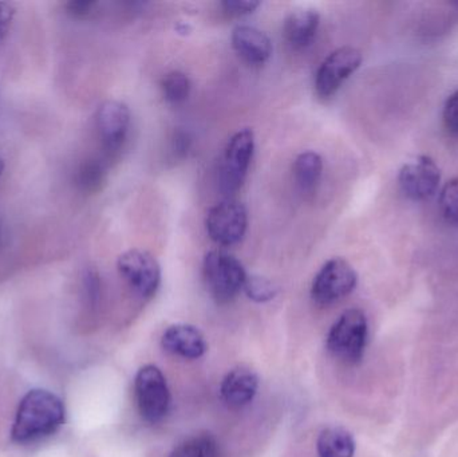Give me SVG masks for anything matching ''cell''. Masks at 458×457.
I'll use <instances>...</instances> for the list:
<instances>
[{
    "label": "cell",
    "mask_w": 458,
    "mask_h": 457,
    "mask_svg": "<svg viewBox=\"0 0 458 457\" xmlns=\"http://www.w3.org/2000/svg\"><path fill=\"white\" fill-rule=\"evenodd\" d=\"M66 410L55 394L32 389L21 399L11 437L16 443H30L55 434L64 423Z\"/></svg>",
    "instance_id": "1"
},
{
    "label": "cell",
    "mask_w": 458,
    "mask_h": 457,
    "mask_svg": "<svg viewBox=\"0 0 458 457\" xmlns=\"http://www.w3.org/2000/svg\"><path fill=\"white\" fill-rule=\"evenodd\" d=\"M368 332V319L363 311L350 309L328 332V351L346 364H358L365 353Z\"/></svg>",
    "instance_id": "2"
},
{
    "label": "cell",
    "mask_w": 458,
    "mask_h": 457,
    "mask_svg": "<svg viewBox=\"0 0 458 457\" xmlns=\"http://www.w3.org/2000/svg\"><path fill=\"white\" fill-rule=\"evenodd\" d=\"M203 275L209 294L219 303L236 298L248 276L240 260L219 250L209 251L204 258Z\"/></svg>",
    "instance_id": "3"
},
{
    "label": "cell",
    "mask_w": 458,
    "mask_h": 457,
    "mask_svg": "<svg viewBox=\"0 0 458 457\" xmlns=\"http://www.w3.org/2000/svg\"><path fill=\"white\" fill-rule=\"evenodd\" d=\"M137 405L148 423H160L171 408V392L163 372L155 365H147L137 373L134 381Z\"/></svg>",
    "instance_id": "4"
},
{
    "label": "cell",
    "mask_w": 458,
    "mask_h": 457,
    "mask_svg": "<svg viewBox=\"0 0 458 457\" xmlns=\"http://www.w3.org/2000/svg\"><path fill=\"white\" fill-rule=\"evenodd\" d=\"M357 284L354 267L342 258H334L326 262L315 276L311 297L319 305H333L352 294Z\"/></svg>",
    "instance_id": "5"
},
{
    "label": "cell",
    "mask_w": 458,
    "mask_h": 457,
    "mask_svg": "<svg viewBox=\"0 0 458 457\" xmlns=\"http://www.w3.org/2000/svg\"><path fill=\"white\" fill-rule=\"evenodd\" d=\"M253 150L255 136L250 129H242L229 140L220 168V188L225 195H232L242 188L252 160Z\"/></svg>",
    "instance_id": "6"
},
{
    "label": "cell",
    "mask_w": 458,
    "mask_h": 457,
    "mask_svg": "<svg viewBox=\"0 0 458 457\" xmlns=\"http://www.w3.org/2000/svg\"><path fill=\"white\" fill-rule=\"evenodd\" d=\"M121 276L142 298H150L157 292L161 284V267L157 259L142 250H129L117 260Z\"/></svg>",
    "instance_id": "7"
},
{
    "label": "cell",
    "mask_w": 458,
    "mask_h": 457,
    "mask_svg": "<svg viewBox=\"0 0 458 457\" xmlns=\"http://www.w3.org/2000/svg\"><path fill=\"white\" fill-rule=\"evenodd\" d=\"M363 56L358 48L341 47L320 64L315 77V90L322 98L334 96L341 86L360 69Z\"/></svg>",
    "instance_id": "8"
},
{
    "label": "cell",
    "mask_w": 458,
    "mask_h": 457,
    "mask_svg": "<svg viewBox=\"0 0 458 457\" xmlns=\"http://www.w3.org/2000/svg\"><path fill=\"white\" fill-rule=\"evenodd\" d=\"M247 209L237 201H223L209 209L206 227L209 238L220 246H233L247 233Z\"/></svg>",
    "instance_id": "9"
},
{
    "label": "cell",
    "mask_w": 458,
    "mask_h": 457,
    "mask_svg": "<svg viewBox=\"0 0 458 457\" xmlns=\"http://www.w3.org/2000/svg\"><path fill=\"white\" fill-rule=\"evenodd\" d=\"M441 171L429 156H420L406 163L398 174V182L406 198L413 201L432 199L440 187Z\"/></svg>",
    "instance_id": "10"
},
{
    "label": "cell",
    "mask_w": 458,
    "mask_h": 457,
    "mask_svg": "<svg viewBox=\"0 0 458 457\" xmlns=\"http://www.w3.org/2000/svg\"><path fill=\"white\" fill-rule=\"evenodd\" d=\"M131 125V110L128 105L115 99H109L99 106L97 113V126L99 136L107 149H120L128 136Z\"/></svg>",
    "instance_id": "11"
},
{
    "label": "cell",
    "mask_w": 458,
    "mask_h": 457,
    "mask_svg": "<svg viewBox=\"0 0 458 457\" xmlns=\"http://www.w3.org/2000/svg\"><path fill=\"white\" fill-rule=\"evenodd\" d=\"M161 343L169 353L187 360L200 359L207 351L203 333L192 325L179 324L168 327Z\"/></svg>",
    "instance_id": "12"
},
{
    "label": "cell",
    "mask_w": 458,
    "mask_h": 457,
    "mask_svg": "<svg viewBox=\"0 0 458 457\" xmlns=\"http://www.w3.org/2000/svg\"><path fill=\"white\" fill-rule=\"evenodd\" d=\"M232 46L240 58L250 64H264L272 54L271 39L261 30L239 26L232 32Z\"/></svg>",
    "instance_id": "13"
},
{
    "label": "cell",
    "mask_w": 458,
    "mask_h": 457,
    "mask_svg": "<svg viewBox=\"0 0 458 457\" xmlns=\"http://www.w3.org/2000/svg\"><path fill=\"white\" fill-rule=\"evenodd\" d=\"M259 389V378L248 368H236L231 370L222 383L220 394L223 402L229 408H242L255 399Z\"/></svg>",
    "instance_id": "14"
},
{
    "label": "cell",
    "mask_w": 458,
    "mask_h": 457,
    "mask_svg": "<svg viewBox=\"0 0 458 457\" xmlns=\"http://www.w3.org/2000/svg\"><path fill=\"white\" fill-rule=\"evenodd\" d=\"M320 15L312 8H299L285 19L284 37L293 48H304L311 45L319 29Z\"/></svg>",
    "instance_id": "15"
},
{
    "label": "cell",
    "mask_w": 458,
    "mask_h": 457,
    "mask_svg": "<svg viewBox=\"0 0 458 457\" xmlns=\"http://www.w3.org/2000/svg\"><path fill=\"white\" fill-rule=\"evenodd\" d=\"M317 450L319 457H354L355 440L347 429L328 427L320 432Z\"/></svg>",
    "instance_id": "16"
},
{
    "label": "cell",
    "mask_w": 458,
    "mask_h": 457,
    "mask_svg": "<svg viewBox=\"0 0 458 457\" xmlns=\"http://www.w3.org/2000/svg\"><path fill=\"white\" fill-rule=\"evenodd\" d=\"M323 172V160L317 152H303L296 157L293 164V176L296 184L304 192L314 190L319 184Z\"/></svg>",
    "instance_id": "17"
},
{
    "label": "cell",
    "mask_w": 458,
    "mask_h": 457,
    "mask_svg": "<svg viewBox=\"0 0 458 457\" xmlns=\"http://www.w3.org/2000/svg\"><path fill=\"white\" fill-rule=\"evenodd\" d=\"M164 98L172 105H180L187 101L192 90L190 77L182 72H168L161 82Z\"/></svg>",
    "instance_id": "18"
},
{
    "label": "cell",
    "mask_w": 458,
    "mask_h": 457,
    "mask_svg": "<svg viewBox=\"0 0 458 457\" xmlns=\"http://www.w3.org/2000/svg\"><path fill=\"white\" fill-rule=\"evenodd\" d=\"M106 177L104 165L97 160H88L78 169L77 182L85 192H97L101 190Z\"/></svg>",
    "instance_id": "19"
},
{
    "label": "cell",
    "mask_w": 458,
    "mask_h": 457,
    "mask_svg": "<svg viewBox=\"0 0 458 457\" xmlns=\"http://www.w3.org/2000/svg\"><path fill=\"white\" fill-rule=\"evenodd\" d=\"M242 290L250 300L258 303L269 302L279 292L274 282L259 275L247 276Z\"/></svg>",
    "instance_id": "20"
},
{
    "label": "cell",
    "mask_w": 458,
    "mask_h": 457,
    "mask_svg": "<svg viewBox=\"0 0 458 457\" xmlns=\"http://www.w3.org/2000/svg\"><path fill=\"white\" fill-rule=\"evenodd\" d=\"M440 209L446 222L458 225V177L446 182L441 190Z\"/></svg>",
    "instance_id": "21"
},
{
    "label": "cell",
    "mask_w": 458,
    "mask_h": 457,
    "mask_svg": "<svg viewBox=\"0 0 458 457\" xmlns=\"http://www.w3.org/2000/svg\"><path fill=\"white\" fill-rule=\"evenodd\" d=\"M212 445L209 440L190 439L174 448L169 457H209Z\"/></svg>",
    "instance_id": "22"
},
{
    "label": "cell",
    "mask_w": 458,
    "mask_h": 457,
    "mask_svg": "<svg viewBox=\"0 0 458 457\" xmlns=\"http://www.w3.org/2000/svg\"><path fill=\"white\" fill-rule=\"evenodd\" d=\"M444 123L454 136H458V89L446 99L444 106Z\"/></svg>",
    "instance_id": "23"
},
{
    "label": "cell",
    "mask_w": 458,
    "mask_h": 457,
    "mask_svg": "<svg viewBox=\"0 0 458 457\" xmlns=\"http://www.w3.org/2000/svg\"><path fill=\"white\" fill-rule=\"evenodd\" d=\"M260 5L255 0H225L222 3L223 10L231 16H244L252 13Z\"/></svg>",
    "instance_id": "24"
},
{
    "label": "cell",
    "mask_w": 458,
    "mask_h": 457,
    "mask_svg": "<svg viewBox=\"0 0 458 457\" xmlns=\"http://www.w3.org/2000/svg\"><path fill=\"white\" fill-rule=\"evenodd\" d=\"M97 2H89V0H72L66 3V10L72 18L85 19L89 18L96 11Z\"/></svg>",
    "instance_id": "25"
},
{
    "label": "cell",
    "mask_w": 458,
    "mask_h": 457,
    "mask_svg": "<svg viewBox=\"0 0 458 457\" xmlns=\"http://www.w3.org/2000/svg\"><path fill=\"white\" fill-rule=\"evenodd\" d=\"M15 7L11 3L0 2V45L4 42L15 16Z\"/></svg>",
    "instance_id": "26"
},
{
    "label": "cell",
    "mask_w": 458,
    "mask_h": 457,
    "mask_svg": "<svg viewBox=\"0 0 458 457\" xmlns=\"http://www.w3.org/2000/svg\"><path fill=\"white\" fill-rule=\"evenodd\" d=\"M191 147H192V139H191L188 131H179L177 133H174L172 149H174V155L177 157H185L188 152H190Z\"/></svg>",
    "instance_id": "27"
},
{
    "label": "cell",
    "mask_w": 458,
    "mask_h": 457,
    "mask_svg": "<svg viewBox=\"0 0 458 457\" xmlns=\"http://www.w3.org/2000/svg\"><path fill=\"white\" fill-rule=\"evenodd\" d=\"M177 31H179L180 34H188V32L191 31V27L188 26V24L180 23L179 26H177Z\"/></svg>",
    "instance_id": "28"
},
{
    "label": "cell",
    "mask_w": 458,
    "mask_h": 457,
    "mask_svg": "<svg viewBox=\"0 0 458 457\" xmlns=\"http://www.w3.org/2000/svg\"><path fill=\"white\" fill-rule=\"evenodd\" d=\"M3 172H4V161L0 157V177H2Z\"/></svg>",
    "instance_id": "29"
},
{
    "label": "cell",
    "mask_w": 458,
    "mask_h": 457,
    "mask_svg": "<svg viewBox=\"0 0 458 457\" xmlns=\"http://www.w3.org/2000/svg\"><path fill=\"white\" fill-rule=\"evenodd\" d=\"M0 239H2V225H0Z\"/></svg>",
    "instance_id": "30"
}]
</instances>
